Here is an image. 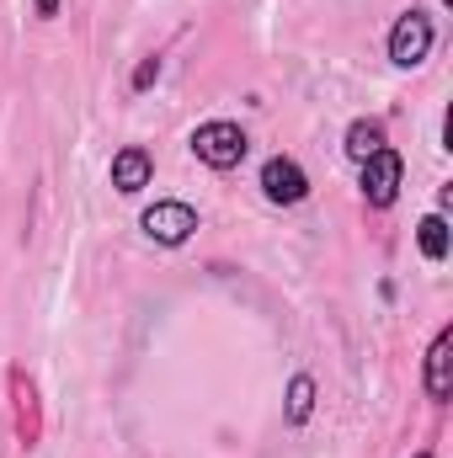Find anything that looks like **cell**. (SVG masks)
Returning a JSON list of instances; mask_svg holds the SVG:
<instances>
[{"label":"cell","mask_w":453,"mask_h":458,"mask_svg":"<svg viewBox=\"0 0 453 458\" xmlns=\"http://www.w3.org/2000/svg\"><path fill=\"white\" fill-rule=\"evenodd\" d=\"M139 225L150 229V240H160V245H182V240L198 229V214H192L187 203H155V208H144Z\"/></svg>","instance_id":"277c9868"},{"label":"cell","mask_w":453,"mask_h":458,"mask_svg":"<svg viewBox=\"0 0 453 458\" xmlns=\"http://www.w3.org/2000/svg\"><path fill=\"white\" fill-rule=\"evenodd\" d=\"M379 149H384V123H368V117H363V123L346 128V155H352L357 165H363L368 155H379Z\"/></svg>","instance_id":"9c48e42d"},{"label":"cell","mask_w":453,"mask_h":458,"mask_svg":"<svg viewBox=\"0 0 453 458\" xmlns=\"http://www.w3.org/2000/svg\"><path fill=\"white\" fill-rule=\"evenodd\" d=\"M310 411H315V384H310V378H294V384H288V421L304 427Z\"/></svg>","instance_id":"8fae6325"},{"label":"cell","mask_w":453,"mask_h":458,"mask_svg":"<svg viewBox=\"0 0 453 458\" xmlns=\"http://www.w3.org/2000/svg\"><path fill=\"white\" fill-rule=\"evenodd\" d=\"M427 48H432V21H427L422 11H406V16L395 21V32H389V59H395L400 70H411V64L427 59Z\"/></svg>","instance_id":"7a4b0ae2"},{"label":"cell","mask_w":453,"mask_h":458,"mask_svg":"<svg viewBox=\"0 0 453 458\" xmlns=\"http://www.w3.org/2000/svg\"><path fill=\"white\" fill-rule=\"evenodd\" d=\"M416 458H432V454H416Z\"/></svg>","instance_id":"5bb4252c"},{"label":"cell","mask_w":453,"mask_h":458,"mask_svg":"<svg viewBox=\"0 0 453 458\" xmlns=\"http://www.w3.org/2000/svg\"><path fill=\"white\" fill-rule=\"evenodd\" d=\"M144 182H150V155L144 149H123L113 160V187L117 192H139Z\"/></svg>","instance_id":"52a82bcc"},{"label":"cell","mask_w":453,"mask_h":458,"mask_svg":"<svg viewBox=\"0 0 453 458\" xmlns=\"http://www.w3.org/2000/svg\"><path fill=\"white\" fill-rule=\"evenodd\" d=\"M245 133H240V123H203L198 133H192V155L203 160V165H214V171H229V165H240L245 160Z\"/></svg>","instance_id":"6da1fadb"},{"label":"cell","mask_w":453,"mask_h":458,"mask_svg":"<svg viewBox=\"0 0 453 458\" xmlns=\"http://www.w3.org/2000/svg\"><path fill=\"white\" fill-rule=\"evenodd\" d=\"M422 256L427 261H443L449 256V225H443V214H427L422 219Z\"/></svg>","instance_id":"30bf717a"},{"label":"cell","mask_w":453,"mask_h":458,"mask_svg":"<svg viewBox=\"0 0 453 458\" xmlns=\"http://www.w3.org/2000/svg\"><path fill=\"white\" fill-rule=\"evenodd\" d=\"M54 5H59V0H38V11H43V16H54Z\"/></svg>","instance_id":"4fadbf2b"},{"label":"cell","mask_w":453,"mask_h":458,"mask_svg":"<svg viewBox=\"0 0 453 458\" xmlns=\"http://www.w3.org/2000/svg\"><path fill=\"white\" fill-rule=\"evenodd\" d=\"M261 192H267L272 203H299V198L310 192V182H304V171H299L294 160H283V155H278V160H267V165H261Z\"/></svg>","instance_id":"5b68a950"},{"label":"cell","mask_w":453,"mask_h":458,"mask_svg":"<svg viewBox=\"0 0 453 458\" xmlns=\"http://www.w3.org/2000/svg\"><path fill=\"white\" fill-rule=\"evenodd\" d=\"M155 75H160V64H155V59H144V64H139V75H133V86H139V91H144V86H150V81H155Z\"/></svg>","instance_id":"7c38bea8"},{"label":"cell","mask_w":453,"mask_h":458,"mask_svg":"<svg viewBox=\"0 0 453 458\" xmlns=\"http://www.w3.org/2000/svg\"><path fill=\"white\" fill-rule=\"evenodd\" d=\"M11 389H16V437L32 448V443H38V394H32V384H27L21 373L11 378Z\"/></svg>","instance_id":"ba28073f"},{"label":"cell","mask_w":453,"mask_h":458,"mask_svg":"<svg viewBox=\"0 0 453 458\" xmlns=\"http://www.w3.org/2000/svg\"><path fill=\"white\" fill-rule=\"evenodd\" d=\"M449 362H453V331H443L438 342H432V352H427V394L432 400H449Z\"/></svg>","instance_id":"8992f818"},{"label":"cell","mask_w":453,"mask_h":458,"mask_svg":"<svg viewBox=\"0 0 453 458\" xmlns=\"http://www.w3.org/2000/svg\"><path fill=\"white\" fill-rule=\"evenodd\" d=\"M400 171H406V165H400V155H395L389 144H384L379 155H368V160H363V198H368L373 208H389L395 192H400Z\"/></svg>","instance_id":"3957f363"}]
</instances>
